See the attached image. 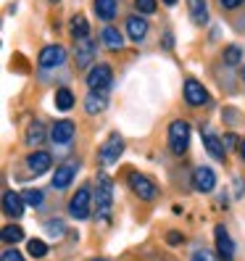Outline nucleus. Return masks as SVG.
<instances>
[{"label": "nucleus", "instance_id": "1", "mask_svg": "<svg viewBox=\"0 0 245 261\" xmlns=\"http://www.w3.org/2000/svg\"><path fill=\"white\" fill-rule=\"evenodd\" d=\"M111 208H114V182L111 177H100L98 179V219L108 224Z\"/></svg>", "mask_w": 245, "mask_h": 261}, {"label": "nucleus", "instance_id": "2", "mask_svg": "<svg viewBox=\"0 0 245 261\" xmlns=\"http://www.w3.org/2000/svg\"><path fill=\"white\" fill-rule=\"evenodd\" d=\"M169 148H172L174 156L187 153V148H190V124L187 121L177 119L169 124Z\"/></svg>", "mask_w": 245, "mask_h": 261}, {"label": "nucleus", "instance_id": "3", "mask_svg": "<svg viewBox=\"0 0 245 261\" xmlns=\"http://www.w3.org/2000/svg\"><path fill=\"white\" fill-rule=\"evenodd\" d=\"M114 80V71L108 64H95L93 69H90L87 74V87H90V93H105V87L111 85Z\"/></svg>", "mask_w": 245, "mask_h": 261}, {"label": "nucleus", "instance_id": "4", "mask_svg": "<svg viewBox=\"0 0 245 261\" xmlns=\"http://www.w3.org/2000/svg\"><path fill=\"white\" fill-rule=\"evenodd\" d=\"M90 208H93V193H90V188H79L69 201V214L74 219H87Z\"/></svg>", "mask_w": 245, "mask_h": 261}, {"label": "nucleus", "instance_id": "5", "mask_svg": "<svg viewBox=\"0 0 245 261\" xmlns=\"http://www.w3.org/2000/svg\"><path fill=\"white\" fill-rule=\"evenodd\" d=\"M124 153V140H121L119 135H111L108 140H105L103 145H100V164L103 166H111V164H116L119 161V156Z\"/></svg>", "mask_w": 245, "mask_h": 261}, {"label": "nucleus", "instance_id": "6", "mask_svg": "<svg viewBox=\"0 0 245 261\" xmlns=\"http://www.w3.org/2000/svg\"><path fill=\"white\" fill-rule=\"evenodd\" d=\"M40 66L42 69H56V66H61L66 61V48L64 45H45V48L40 50Z\"/></svg>", "mask_w": 245, "mask_h": 261}, {"label": "nucleus", "instance_id": "7", "mask_svg": "<svg viewBox=\"0 0 245 261\" xmlns=\"http://www.w3.org/2000/svg\"><path fill=\"white\" fill-rule=\"evenodd\" d=\"M193 188L198 193H211L216 188V174H213V169L208 166H195L193 169Z\"/></svg>", "mask_w": 245, "mask_h": 261}, {"label": "nucleus", "instance_id": "8", "mask_svg": "<svg viewBox=\"0 0 245 261\" xmlns=\"http://www.w3.org/2000/svg\"><path fill=\"white\" fill-rule=\"evenodd\" d=\"M74 132H76L74 121L61 119V121H56L53 129H50V143H56V145H69V143L74 140Z\"/></svg>", "mask_w": 245, "mask_h": 261}, {"label": "nucleus", "instance_id": "9", "mask_svg": "<svg viewBox=\"0 0 245 261\" xmlns=\"http://www.w3.org/2000/svg\"><path fill=\"white\" fill-rule=\"evenodd\" d=\"M129 188L143 198V201H153L156 198V185L148 179V177H143V174H137V172H129Z\"/></svg>", "mask_w": 245, "mask_h": 261}, {"label": "nucleus", "instance_id": "10", "mask_svg": "<svg viewBox=\"0 0 245 261\" xmlns=\"http://www.w3.org/2000/svg\"><path fill=\"white\" fill-rule=\"evenodd\" d=\"M185 100H187V106H193V109H198V106H206V103H208L206 87L198 82V80H193V76L185 82Z\"/></svg>", "mask_w": 245, "mask_h": 261}, {"label": "nucleus", "instance_id": "11", "mask_svg": "<svg viewBox=\"0 0 245 261\" xmlns=\"http://www.w3.org/2000/svg\"><path fill=\"white\" fill-rule=\"evenodd\" d=\"M213 235H216L219 258H222V261H232V258H235V245H232V238H229V232L224 229V224H219L216 229H213Z\"/></svg>", "mask_w": 245, "mask_h": 261}, {"label": "nucleus", "instance_id": "12", "mask_svg": "<svg viewBox=\"0 0 245 261\" xmlns=\"http://www.w3.org/2000/svg\"><path fill=\"white\" fill-rule=\"evenodd\" d=\"M76 66H79V69H87L90 64H93V58H95V42L93 40H79V42H76Z\"/></svg>", "mask_w": 245, "mask_h": 261}, {"label": "nucleus", "instance_id": "13", "mask_svg": "<svg viewBox=\"0 0 245 261\" xmlns=\"http://www.w3.org/2000/svg\"><path fill=\"white\" fill-rule=\"evenodd\" d=\"M50 164H53V159H50V153H45V150H37V153H32V156L26 159V166H29V172H32L35 177L48 172Z\"/></svg>", "mask_w": 245, "mask_h": 261}, {"label": "nucleus", "instance_id": "14", "mask_svg": "<svg viewBox=\"0 0 245 261\" xmlns=\"http://www.w3.org/2000/svg\"><path fill=\"white\" fill-rule=\"evenodd\" d=\"M203 145H206V150L211 153L213 159L224 161L227 150H224V145H222V137H216V135H213V129H211V127H203Z\"/></svg>", "mask_w": 245, "mask_h": 261}, {"label": "nucleus", "instance_id": "15", "mask_svg": "<svg viewBox=\"0 0 245 261\" xmlns=\"http://www.w3.org/2000/svg\"><path fill=\"white\" fill-rule=\"evenodd\" d=\"M3 211L8 214V217L19 219L21 214H24V198H21V193H13V190H8V193L3 195Z\"/></svg>", "mask_w": 245, "mask_h": 261}, {"label": "nucleus", "instance_id": "16", "mask_svg": "<svg viewBox=\"0 0 245 261\" xmlns=\"http://www.w3.org/2000/svg\"><path fill=\"white\" fill-rule=\"evenodd\" d=\"M74 172H76V166H74L71 161L64 164V166H58L56 174H53V188H56V190H66V188L71 185V179H74Z\"/></svg>", "mask_w": 245, "mask_h": 261}, {"label": "nucleus", "instance_id": "17", "mask_svg": "<svg viewBox=\"0 0 245 261\" xmlns=\"http://www.w3.org/2000/svg\"><path fill=\"white\" fill-rule=\"evenodd\" d=\"M127 35H129V40H134V42H143L145 35H148V21H145V16H129V19H127Z\"/></svg>", "mask_w": 245, "mask_h": 261}, {"label": "nucleus", "instance_id": "18", "mask_svg": "<svg viewBox=\"0 0 245 261\" xmlns=\"http://www.w3.org/2000/svg\"><path fill=\"white\" fill-rule=\"evenodd\" d=\"M100 40H103V45L108 50H121V48H124V35H121L119 29H114V27H103Z\"/></svg>", "mask_w": 245, "mask_h": 261}, {"label": "nucleus", "instance_id": "19", "mask_svg": "<svg viewBox=\"0 0 245 261\" xmlns=\"http://www.w3.org/2000/svg\"><path fill=\"white\" fill-rule=\"evenodd\" d=\"M69 32H71V37H74L76 42L90 37V24H87V19L82 16V13H76V16L71 19V24H69Z\"/></svg>", "mask_w": 245, "mask_h": 261}, {"label": "nucleus", "instance_id": "20", "mask_svg": "<svg viewBox=\"0 0 245 261\" xmlns=\"http://www.w3.org/2000/svg\"><path fill=\"white\" fill-rule=\"evenodd\" d=\"M95 13L103 21H111L119 13V0H95Z\"/></svg>", "mask_w": 245, "mask_h": 261}, {"label": "nucleus", "instance_id": "21", "mask_svg": "<svg viewBox=\"0 0 245 261\" xmlns=\"http://www.w3.org/2000/svg\"><path fill=\"white\" fill-rule=\"evenodd\" d=\"M105 106H108V98H105V93H90L87 98H85V111L87 114H100Z\"/></svg>", "mask_w": 245, "mask_h": 261}, {"label": "nucleus", "instance_id": "22", "mask_svg": "<svg viewBox=\"0 0 245 261\" xmlns=\"http://www.w3.org/2000/svg\"><path fill=\"white\" fill-rule=\"evenodd\" d=\"M187 8H190V16H193L195 24L208 21V3L206 0H187Z\"/></svg>", "mask_w": 245, "mask_h": 261}, {"label": "nucleus", "instance_id": "23", "mask_svg": "<svg viewBox=\"0 0 245 261\" xmlns=\"http://www.w3.org/2000/svg\"><path fill=\"white\" fill-rule=\"evenodd\" d=\"M56 109H58V111L74 109V93H71V90H66V87L58 90V93H56Z\"/></svg>", "mask_w": 245, "mask_h": 261}, {"label": "nucleus", "instance_id": "24", "mask_svg": "<svg viewBox=\"0 0 245 261\" xmlns=\"http://www.w3.org/2000/svg\"><path fill=\"white\" fill-rule=\"evenodd\" d=\"M26 143H29V145H40V143H45V127H42V121H35V124H29V129H26Z\"/></svg>", "mask_w": 245, "mask_h": 261}, {"label": "nucleus", "instance_id": "25", "mask_svg": "<svg viewBox=\"0 0 245 261\" xmlns=\"http://www.w3.org/2000/svg\"><path fill=\"white\" fill-rule=\"evenodd\" d=\"M21 198H24V203H26V206H32V208H40V206H42V201H45L42 190H37V188L24 190V193H21Z\"/></svg>", "mask_w": 245, "mask_h": 261}, {"label": "nucleus", "instance_id": "26", "mask_svg": "<svg viewBox=\"0 0 245 261\" xmlns=\"http://www.w3.org/2000/svg\"><path fill=\"white\" fill-rule=\"evenodd\" d=\"M26 251H29V256H32V258H45V256H48V245H45V240H29L26 243Z\"/></svg>", "mask_w": 245, "mask_h": 261}, {"label": "nucleus", "instance_id": "27", "mask_svg": "<svg viewBox=\"0 0 245 261\" xmlns=\"http://www.w3.org/2000/svg\"><path fill=\"white\" fill-rule=\"evenodd\" d=\"M3 243L6 245H13V243H19L21 238H24V232H21V227H13V224H8V227H3Z\"/></svg>", "mask_w": 245, "mask_h": 261}, {"label": "nucleus", "instance_id": "28", "mask_svg": "<svg viewBox=\"0 0 245 261\" xmlns=\"http://www.w3.org/2000/svg\"><path fill=\"white\" fill-rule=\"evenodd\" d=\"M240 56H242V50L237 48V45H227V48H224V64L237 66L240 64Z\"/></svg>", "mask_w": 245, "mask_h": 261}, {"label": "nucleus", "instance_id": "29", "mask_svg": "<svg viewBox=\"0 0 245 261\" xmlns=\"http://www.w3.org/2000/svg\"><path fill=\"white\" fill-rule=\"evenodd\" d=\"M137 11L143 13V16H150V13H156V0H134Z\"/></svg>", "mask_w": 245, "mask_h": 261}, {"label": "nucleus", "instance_id": "30", "mask_svg": "<svg viewBox=\"0 0 245 261\" xmlns=\"http://www.w3.org/2000/svg\"><path fill=\"white\" fill-rule=\"evenodd\" d=\"M48 232L53 238H61V235H64V222H61V219H50L48 222Z\"/></svg>", "mask_w": 245, "mask_h": 261}, {"label": "nucleus", "instance_id": "31", "mask_svg": "<svg viewBox=\"0 0 245 261\" xmlns=\"http://www.w3.org/2000/svg\"><path fill=\"white\" fill-rule=\"evenodd\" d=\"M190 261H213V253L208 248H198V251H193V258Z\"/></svg>", "mask_w": 245, "mask_h": 261}, {"label": "nucleus", "instance_id": "32", "mask_svg": "<svg viewBox=\"0 0 245 261\" xmlns=\"http://www.w3.org/2000/svg\"><path fill=\"white\" fill-rule=\"evenodd\" d=\"M0 258H3V261H24V256H21L16 248H6Z\"/></svg>", "mask_w": 245, "mask_h": 261}, {"label": "nucleus", "instance_id": "33", "mask_svg": "<svg viewBox=\"0 0 245 261\" xmlns=\"http://www.w3.org/2000/svg\"><path fill=\"white\" fill-rule=\"evenodd\" d=\"M222 145H224V150L235 148V145H237V137H235V135H224V137H222Z\"/></svg>", "mask_w": 245, "mask_h": 261}, {"label": "nucleus", "instance_id": "34", "mask_svg": "<svg viewBox=\"0 0 245 261\" xmlns=\"http://www.w3.org/2000/svg\"><path fill=\"white\" fill-rule=\"evenodd\" d=\"M222 3V8H227V11H232V8H237V6H242L245 0H219Z\"/></svg>", "mask_w": 245, "mask_h": 261}, {"label": "nucleus", "instance_id": "35", "mask_svg": "<svg viewBox=\"0 0 245 261\" xmlns=\"http://www.w3.org/2000/svg\"><path fill=\"white\" fill-rule=\"evenodd\" d=\"M169 243H172V245L182 243V235H179V232H169Z\"/></svg>", "mask_w": 245, "mask_h": 261}, {"label": "nucleus", "instance_id": "36", "mask_svg": "<svg viewBox=\"0 0 245 261\" xmlns=\"http://www.w3.org/2000/svg\"><path fill=\"white\" fill-rule=\"evenodd\" d=\"M237 148H240V156H242V161H245V140H242V143H240Z\"/></svg>", "mask_w": 245, "mask_h": 261}, {"label": "nucleus", "instance_id": "37", "mask_svg": "<svg viewBox=\"0 0 245 261\" xmlns=\"http://www.w3.org/2000/svg\"><path fill=\"white\" fill-rule=\"evenodd\" d=\"M240 80H242V82H245V66H242V69H240Z\"/></svg>", "mask_w": 245, "mask_h": 261}, {"label": "nucleus", "instance_id": "38", "mask_svg": "<svg viewBox=\"0 0 245 261\" xmlns=\"http://www.w3.org/2000/svg\"><path fill=\"white\" fill-rule=\"evenodd\" d=\"M164 3H166V6H174V3H177V0H164Z\"/></svg>", "mask_w": 245, "mask_h": 261}, {"label": "nucleus", "instance_id": "39", "mask_svg": "<svg viewBox=\"0 0 245 261\" xmlns=\"http://www.w3.org/2000/svg\"><path fill=\"white\" fill-rule=\"evenodd\" d=\"M93 261H108V258H93Z\"/></svg>", "mask_w": 245, "mask_h": 261}, {"label": "nucleus", "instance_id": "40", "mask_svg": "<svg viewBox=\"0 0 245 261\" xmlns=\"http://www.w3.org/2000/svg\"><path fill=\"white\" fill-rule=\"evenodd\" d=\"M50 3H61V0H50Z\"/></svg>", "mask_w": 245, "mask_h": 261}]
</instances>
